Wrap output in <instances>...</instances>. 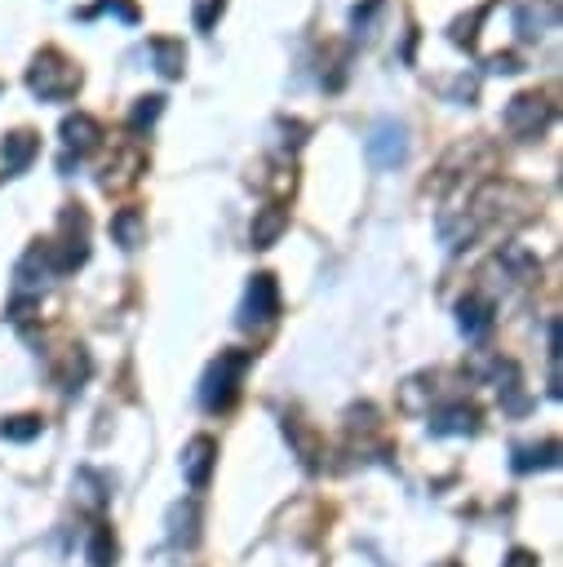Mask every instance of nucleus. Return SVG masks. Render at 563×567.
I'll list each match as a JSON object with an SVG mask.
<instances>
[{
    "label": "nucleus",
    "mask_w": 563,
    "mask_h": 567,
    "mask_svg": "<svg viewBox=\"0 0 563 567\" xmlns=\"http://www.w3.org/2000/svg\"><path fill=\"white\" fill-rule=\"evenodd\" d=\"M457 324H462V333H470V337H479V333H488V324H493V315H488V306L484 302H462L457 306Z\"/></svg>",
    "instance_id": "ddd939ff"
},
{
    "label": "nucleus",
    "mask_w": 563,
    "mask_h": 567,
    "mask_svg": "<svg viewBox=\"0 0 563 567\" xmlns=\"http://www.w3.org/2000/svg\"><path fill=\"white\" fill-rule=\"evenodd\" d=\"M431 430L435 435H470L475 430V408H466V404L444 408L439 417H431Z\"/></svg>",
    "instance_id": "1a4fd4ad"
},
{
    "label": "nucleus",
    "mask_w": 563,
    "mask_h": 567,
    "mask_svg": "<svg viewBox=\"0 0 563 567\" xmlns=\"http://www.w3.org/2000/svg\"><path fill=\"white\" fill-rule=\"evenodd\" d=\"M559 461V448L555 443H541V448H519L515 452V470H546V466H555Z\"/></svg>",
    "instance_id": "2eb2a0df"
},
{
    "label": "nucleus",
    "mask_w": 563,
    "mask_h": 567,
    "mask_svg": "<svg viewBox=\"0 0 563 567\" xmlns=\"http://www.w3.org/2000/svg\"><path fill=\"white\" fill-rule=\"evenodd\" d=\"M546 116H550L546 98H537V94H519V98L506 107V129H510V133H519V138H537V129L546 125Z\"/></svg>",
    "instance_id": "39448f33"
},
{
    "label": "nucleus",
    "mask_w": 563,
    "mask_h": 567,
    "mask_svg": "<svg viewBox=\"0 0 563 567\" xmlns=\"http://www.w3.org/2000/svg\"><path fill=\"white\" fill-rule=\"evenodd\" d=\"M27 85H32V94H36V98H45V102H63V98L76 94L80 71L71 67L63 54H40V58H36V67H32V76H27Z\"/></svg>",
    "instance_id": "f03ea898"
},
{
    "label": "nucleus",
    "mask_w": 563,
    "mask_h": 567,
    "mask_svg": "<svg viewBox=\"0 0 563 567\" xmlns=\"http://www.w3.org/2000/svg\"><path fill=\"white\" fill-rule=\"evenodd\" d=\"M501 567H537V554H528V550H510Z\"/></svg>",
    "instance_id": "412c9836"
},
{
    "label": "nucleus",
    "mask_w": 563,
    "mask_h": 567,
    "mask_svg": "<svg viewBox=\"0 0 563 567\" xmlns=\"http://www.w3.org/2000/svg\"><path fill=\"white\" fill-rule=\"evenodd\" d=\"M555 18H559V9L550 5V0H528V5H519L515 27H519V36L537 40V36H546L550 27H555Z\"/></svg>",
    "instance_id": "6e6552de"
},
{
    "label": "nucleus",
    "mask_w": 563,
    "mask_h": 567,
    "mask_svg": "<svg viewBox=\"0 0 563 567\" xmlns=\"http://www.w3.org/2000/svg\"><path fill=\"white\" fill-rule=\"evenodd\" d=\"M249 368V355L244 350H231V355H218V364L204 373V386H200V404L209 412H222L231 408L235 390H240V377Z\"/></svg>",
    "instance_id": "f257e3e1"
},
{
    "label": "nucleus",
    "mask_w": 563,
    "mask_h": 567,
    "mask_svg": "<svg viewBox=\"0 0 563 567\" xmlns=\"http://www.w3.org/2000/svg\"><path fill=\"white\" fill-rule=\"evenodd\" d=\"M364 151H368V164H373V169H395V164H404V156H408L404 125H395V120H377V125L368 129V138H364Z\"/></svg>",
    "instance_id": "7ed1b4c3"
},
{
    "label": "nucleus",
    "mask_w": 563,
    "mask_h": 567,
    "mask_svg": "<svg viewBox=\"0 0 563 567\" xmlns=\"http://www.w3.org/2000/svg\"><path fill=\"white\" fill-rule=\"evenodd\" d=\"M111 231H116V240L125 244V249H138V244H142V218L133 209L120 213V218L111 222Z\"/></svg>",
    "instance_id": "a211bd4d"
},
{
    "label": "nucleus",
    "mask_w": 563,
    "mask_h": 567,
    "mask_svg": "<svg viewBox=\"0 0 563 567\" xmlns=\"http://www.w3.org/2000/svg\"><path fill=\"white\" fill-rule=\"evenodd\" d=\"M63 138H67V147H76V151H89L98 142V125L89 116H67L63 120Z\"/></svg>",
    "instance_id": "f8f14e48"
},
{
    "label": "nucleus",
    "mask_w": 563,
    "mask_h": 567,
    "mask_svg": "<svg viewBox=\"0 0 563 567\" xmlns=\"http://www.w3.org/2000/svg\"><path fill=\"white\" fill-rule=\"evenodd\" d=\"M151 54H156L160 76H178L182 63H187V54H182L178 40H151Z\"/></svg>",
    "instance_id": "4468645a"
},
{
    "label": "nucleus",
    "mask_w": 563,
    "mask_h": 567,
    "mask_svg": "<svg viewBox=\"0 0 563 567\" xmlns=\"http://www.w3.org/2000/svg\"><path fill=\"white\" fill-rule=\"evenodd\" d=\"M36 435H40V417H9V421H0V439H9V443H27Z\"/></svg>",
    "instance_id": "f3484780"
},
{
    "label": "nucleus",
    "mask_w": 563,
    "mask_h": 567,
    "mask_svg": "<svg viewBox=\"0 0 563 567\" xmlns=\"http://www.w3.org/2000/svg\"><path fill=\"white\" fill-rule=\"evenodd\" d=\"M213 461H218V443L209 435L187 443V452H182V474H187L191 488H204V483L213 479Z\"/></svg>",
    "instance_id": "423d86ee"
},
{
    "label": "nucleus",
    "mask_w": 563,
    "mask_h": 567,
    "mask_svg": "<svg viewBox=\"0 0 563 567\" xmlns=\"http://www.w3.org/2000/svg\"><path fill=\"white\" fill-rule=\"evenodd\" d=\"M218 14H222V0H196V27L200 32H209Z\"/></svg>",
    "instance_id": "6ab92c4d"
},
{
    "label": "nucleus",
    "mask_w": 563,
    "mask_h": 567,
    "mask_svg": "<svg viewBox=\"0 0 563 567\" xmlns=\"http://www.w3.org/2000/svg\"><path fill=\"white\" fill-rule=\"evenodd\" d=\"M284 226H289V218H284V209H262V218L253 222V244H258V249H271L275 240H280V231Z\"/></svg>",
    "instance_id": "9b49d317"
},
{
    "label": "nucleus",
    "mask_w": 563,
    "mask_h": 567,
    "mask_svg": "<svg viewBox=\"0 0 563 567\" xmlns=\"http://www.w3.org/2000/svg\"><path fill=\"white\" fill-rule=\"evenodd\" d=\"M435 567H457V563H435Z\"/></svg>",
    "instance_id": "5701e85b"
},
{
    "label": "nucleus",
    "mask_w": 563,
    "mask_h": 567,
    "mask_svg": "<svg viewBox=\"0 0 563 567\" xmlns=\"http://www.w3.org/2000/svg\"><path fill=\"white\" fill-rule=\"evenodd\" d=\"M488 67H493V71H501V76H510V71H519V63H515V58H510V54L493 58V63H488Z\"/></svg>",
    "instance_id": "4be33fe9"
},
{
    "label": "nucleus",
    "mask_w": 563,
    "mask_h": 567,
    "mask_svg": "<svg viewBox=\"0 0 563 567\" xmlns=\"http://www.w3.org/2000/svg\"><path fill=\"white\" fill-rule=\"evenodd\" d=\"M160 102L165 98H142V107L133 111V129H142V125H151V120L160 116Z\"/></svg>",
    "instance_id": "aec40b11"
},
{
    "label": "nucleus",
    "mask_w": 563,
    "mask_h": 567,
    "mask_svg": "<svg viewBox=\"0 0 563 567\" xmlns=\"http://www.w3.org/2000/svg\"><path fill=\"white\" fill-rule=\"evenodd\" d=\"M275 315H280V288H275L271 275H253L249 293H244V306H240V324L266 328Z\"/></svg>",
    "instance_id": "20e7f679"
},
{
    "label": "nucleus",
    "mask_w": 563,
    "mask_h": 567,
    "mask_svg": "<svg viewBox=\"0 0 563 567\" xmlns=\"http://www.w3.org/2000/svg\"><path fill=\"white\" fill-rule=\"evenodd\" d=\"M89 563L94 567L116 563V536H111V528H94V536H89Z\"/></svg>",
    "instance_id": "dca6fc26"
},
{
    "label": "nucleus",
    "mask_w": 563,
    "mask_h": 567,
    "mask_svg": "<svg viewBox=\"0 0 563 567\" xmlns=\"http://www.w3.org/2000/svg\"><path fill=\"white\" fill-rule=\"evenodd\" d=\"M169 545H178V550H191V545L200 541V505L196 501H178V505H169Z\"/></svg>",
    "instance_id": "0eeeda50"
},
{
    "label": "nucleus",
    "mask_w": 563,
    "mask_h": 567,
    "mask_svg": "<svg viewBox=\"0 0 563 567\" xmlns=\"http://www.w3.org/2000/svg\"><path fill=\"white\" fill-rule=\"evenodd\" d=\"M0 156H5V164L9 169H27V164H32V156H36V138L32 133H9L5 138V147H0Z\"/></svg>",
    "instance_id": "9d476101"
}]
</instances>
